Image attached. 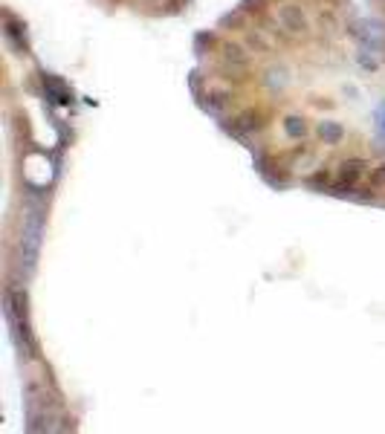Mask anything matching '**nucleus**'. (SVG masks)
<instances>
[{
	"label": "nucleus",
	"mask_w": 385,
	"mask_h": 434,
	"mask_svg": "<svg viewBox=\"0 0 385 434\" xmlns=\"http://www.w3.org/2000/svg\"><path fill=\"white\" fill-rule=\"evenodd\" d=\"M27 400V431H59V420H64V408L59 397H52L47 385L41 382H27L24 388Z\"/></svg>",
	"instance_id": "f257e3e1"
},
{
	"label": "nucleus",
	"mask_w": 385,
	"mask_h": 434,
	"mask_svg": "<svg viewBox=\"0 0 385 434\" xmlns=\"http://www.w3.org/2000/svg\"><path fill=\"white\" fill-rule=\"evenodd\" d=\"M41 238H44V206L27 203L24 220H21V272L24 278H32L38 269V255H41Z\"/></svg>",
	"instance_id": "f03ea898"
},
{
	"label": "nucleus",
	"mask_w": 385,
	"mask_h": 434,
	"mask_svg": "<svg viewBox=\"0 0 385 434\" xmlns=\"http://www.w3.org/2000/svg\"><path fill=\"white\" fill-rule=\"evenodd\" d=\"M313 27H310V15L304 12V6H296V3H281L275 9V32L287 35V38H301L307 35Z\"/></svg>",
	"instance_id": "7ed1b4c3"
},
{
	"label": "nucleus",
	"mask_w": 385,
	"mask_h": 434,
	"mask_svg": "<svg viewBox=\"0 0 385 434\" xmlns=\"http://www.w3.org/2000/svg\"><path fill=\"white\" fill-rule=\"evenodd\" d=\"M368 168H371V163L362 160V156H351V160H345L339 165L336 177H333L331 191H336V194H354L356 186H359V180L368 174Z\"/></svg>",
	"instance_id": "20e7f679"
},
{
	"label": "nucleus",
	"mask_w": 385,
	"mask_h": 434,
	"mask_svg": "<svg viewBox=\"0 0 385 434\" xmlns=\"http://www.w3.org/2000/svg\"><path fill=\"white\" fill-rule=\"evenodd\" d=\"M249 64H252V55L246 52V47L235 44V41H226L220 47V70L229 73V78H238V82H243V75L249 73Z\"/></svg>",
	"instance_id": "39448f33"
},
{
	"label": "nucleus",
	"mask_w": 385,
	"mask_h": 434,
	"mask_svg": "<svg viewBox=\"0 0 385 434\" xmlns=\"http://www.w3.org/2000/svg\"><path fill=\"white\" fill-rule=\"evenodd\" d=\"M261 87L269 93V96H284L287 90L293 87V73L287 70L284 64H273L266 67L264 75H261Z\"/></svg>",
	"instance_id": "423d86ee"
},
{
	"label": "nucleus",
	"mask_w": 385,
	"mask_h": 434,
	"mask_svg": "<svg viewBox=\"0 0 385 434\" xmlns=\"http://www.w3.org/2000/svg\"><path fill=\"white\" fill-rule=\"evenodd\" d=\"M264 128V122H261V113H255V110H243V113H238V116H232V125H229L226 130L229 133H235V136H243L246 133H255V130H261Z\"/></svg>",
	"instance_id": "0eeeda50"
},
{
	"label": "nucleus",
	"mask_w": 385,
	"mask_h": 434,
	"mask_svg": "<svg viewBox=\"0 0 385 434\" xmlns=\"http://www.w3.org/2000/svg\"><path fill=\"white\" fill-rule=\"evenodd\" d=\"M3 35H6V41L15 50H21L27 55V24L24 21H15V17L6 12V17H3Z\"/></svg>",
	"instance_id": "6e6552de"
},
{
	"label": "nucleus",
	"mask_w": 385,
	"mask_h": 434,
	"mask_svg": "<svg viewBox=\"0 0 385 434\" xmlns=\"http://www.w3.org/2000/svg\"><path fill=\"white\" fill-rule=\"evenodd\" d=\"M316 130H319V136L324 140V145H342V142H345V136H348L345 125L336 122V119H324V122H319Z\"/></svg>",
	"instance_id": "1a4fd4ad"
},
{
	"label": "nucleus",
	"mask_w": 385,
	"mask_h": 434,
	"mask_svg": "<svg viewBox=\"0 0 385 434\" xmlns=\"http://www.w3.org/2000/svg\"><path fill=\"white\" fill-rule=\"evenodd\" d=\"M44 87H47V93H50V96H52L59 105H70V102H73V90L61 82V78H55L52 73H47V75H44Z\"/></svg>",
	"instance_id": "9d476101"
},
{
	"label": "nucleus",
	"mask_w": 385,
	"mask_h": 434,
	"mask_svg": "<svg viewBox=\"0 0 385 434\" xmlns=\"http://www.w3.org/2000/svg\"><path fill=\"white\" fill-rule=\"evenodd\" d=\"M365 191H385V160L371 165L368 174H365Z\"/></svg>",
	"instance_id": "9b49d317"
},
{
	"label": "nucleus",
	"mask_w": 385,
	"mask_h": 434,
	"mask_svg": "<svg viewBox=\"0 0 385 434\" xmlns=\"http://www.w3.org/2000/svg\"><path fill=\"white\" fill-rule=\"evenodd\" d=\"M284 133L287 136H290V140H304V136H307V125H304V119H301V116H287V119H284Z\"/></svg>",
	"instance_id": "f8f14e48"
},
{
	"label": "nucleus",
	"mask_w": 385,
	"mask_h": 434,
	"mask_svg": "<svg viewBox=\"0 0 385 434\" xmlns=\"http://www.w3.org/2000/svg\"><path fill=\"white\" fill-rule=\"evenodd\" d=\"M307 186H310V188H319V191H324V188H331L333 186V177H331V171H316L313 177H307V180H304Z\"/></svg>",
	"instance_id": "ddd939ff"
},
{
	"label": "nucleus",
	"mask_w": 385,
	"mask_h": 434,
	"mask_svg": "<svg viewBox=\"0 0 385 434\" xmlns=\"http://www.w3.org/2000/svg\"><path fill=\"white\" fill-rule=\"evenodd\" d=\"M246 44H249V50H273V41H269L264 32H249Z\"/></svg>",
	"instance_id": "4468645a"
},
{
	"label": "nucleus",
	"mask_w": 385,
	"mask_h": 434,
	"mask_svg": "<svg viewBox=\"0 0 385 434\" xmlns=\"http://www.w3.org/2000/svg\"><path fill=\"white\" fill-rule=\"evenodd\" d=\"M142 3H151L153 6V3H163V0H142Z\"/></svg>",
	"instance_id": "2eb2a0df"
}]
</instances>
